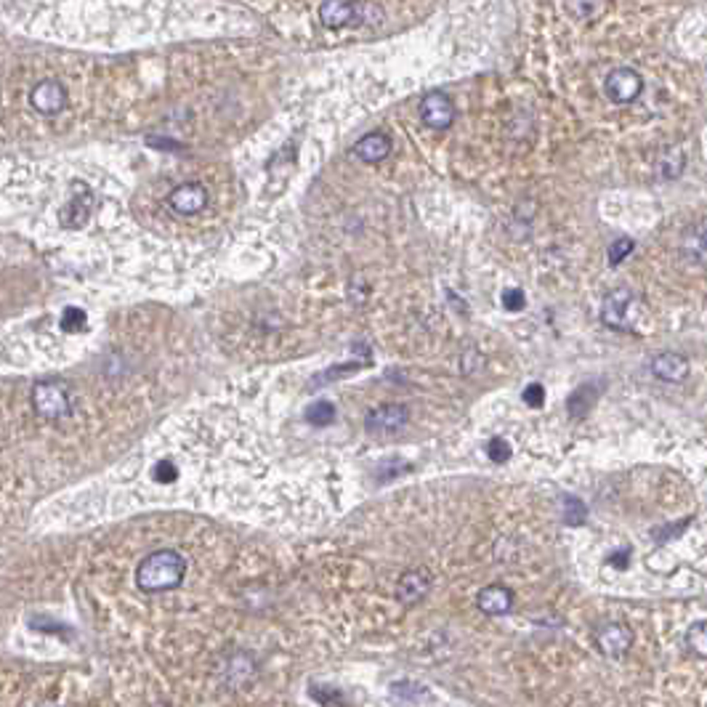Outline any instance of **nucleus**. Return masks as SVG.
Instances as JSON below:
<instances>
[{
    "label": "nucleus",
    "instance_id": "f257e3e1",
    "mask_svg": "<svg viewBox=\"0 0 707 707\" xmlns=\"http://www.w3.org/2000/svg\"><path fill=\"white\" fill-rule=\"evenodd\" d=\"M187 562L179 551H154L136 569V585L144 593H163L181 585Z\"/></svg>",
    "mask_w": 707,
    "mask_h": 707
},
{
    "label": "nucleus",
    "instance_id": "f03ea898",
    "mask_svg": "<svg viewBox=\"0 0 707 707\" xmlns=\"http://www.w3.org/2000/svg\"><path fill=\"white\" fill-rule=\"evenodd\" d=\"M33 405L38 410V415L43 421H64L72 410V402H70V391L64 383H56V380H46V383H38L33 388Z\"/></svg>",
    "mask_w": 707,
    "mask_h": 707
},
{
    "label": "nucleus",
    "instance_id": "7ed1b4c3",
    "mask_svg": "<svg viewBox=\"0 0 707 707\" xmlns=\"http://www.w3.org/2000/svg\"><path fill=\"white\" fill-rule=\"evenodd\" d=\"M644 80L636 70L630 67H617L609 72V78L604 80V91L612 98L614 104H630L636 96L641 94Z\"/></svg>",
    "mask_w": 707,
    "mask_h": 707
},
{
    "label": "nucleus",
    "instance_id": "20e7f679",
    "mask_svg": "<svg viewBox=\"0 0 707 707\" xmlns=\"http://www.w3.org/2000/svg\"><path fill=\"white\" fill-rule=\"evenodd\" d=\"M421 120H423L428 128H436V131L450 128L452 120H455L452 98L447 94H442V91L425 94L423 101H421Z\"/></svg>",
    "mask_w": 707,
    "mask_h": 707
},
{
    "label": "nucleus",
    "instance_id": "39448f33",
    "mask_svg": "<svg viewBox=\"0 0 707 707\" xmlns=\"http://www.w3.org/2000/svg\"><path fill=\"white\" fill-rule=\"evenodd\" d=\"M410 421V413L405 405H383V407H376L367 413L365 418V425L370 433L376 436H386V433H396L399 428H405Z\"/></svg>",
    "mask_w": 707,
    "mask_h": 707
},
{
    "label": "nucleus",
    "instance_id": "423d86ee",
    "mask_svg": "<svg viewBox=\"0 0 707 707\" xmlns=\"http://www.w3.org/2000/svg\"><path fill=\"white\" fill-rule=\"evenodd\" d=\"M365 3H340V0H330L320 5V16L325 27H349V24H362L365 22Z\"/></svg>",
    "mask_w": 707,
    "mask_h": 707
},
{
    "label": "nucleus",
    "instance_id": "0eeeda50",
    "mask_svg": "<svg viewBox=\"0 0 707 707\" xmlns=\"http://www.w3.org/2000/svg\"><path fill=\"white\" fill-rule=\"evenodd\" d=\"M596 641H599V649H601L607 657L619 660V657L630 649V644H633V630H630L625 622H607V625L599 630Z\"/></svg>",
    "mask_w": 707,
    "mask_h": 707
},
{
    "label": "nucleus",
    "instance_id": "6e6552de",
    "mask_svg": "<svg viewBox=\"0 0 707 707\" xmlns=\"http://www.w3.org/2000/svg\"><path fill=\"white\" fill-rule=\"evenodd\" d=\"M168 205L181 216H194L208 205V189L197 184V181L181 184L168 194Z\"/></svg>",
    "mask_w": 707,
    "mask_h": 707
},
{
    "label": "nucleus",
    "instance_id": "1a4fd4ad",
    "mask_svg": "<svg viewBox=\"0 0 707 707\" xmlns=\"http://www.w3.org/2000/svg\"><path fill=\"white\" fill-rule=\"evenodd\" d=\"M30 104L41 115H59L67 104V91L59 80H43L30 91Z\"/></svg>",
    "mask_w": 707,
    "mask_h": 707
},
{
    "label": "nucleus",
    "instance_id": "9d476101",
    "mask_svg": "<svg viewBox=\"0 0 707 707\" xmlns=\"http://www.w3.org/2000/svg\"><path fill=\"white\" fill-rule=\"evenodd\" d=\"M91 208H94V194L88 187H78L72 191V200L64 205V213H61V224L67 229H80L86 227L88 216H91Z\"/></svg>",
    "mask_w": 707,
    "mask_h": 707
},
{
    "label": "nucleus",
    "instance_id": "9b49d317",
    "mask_svg": "<svg viewBox=\"0 0 707 707\" xmlns=\"http://www.w3.org/2000/svg\"><path fill=\"white\" fill-rule=\"evenodd\" d=\"M431 591V572L428 569H410L402 574L399 585H396V596L402 604H418L425 599V593Z\"/></svg>",
    "mask_w": 707,
    "mask_h": 707
},
{
    "label": "nucleus",
    "instance_id": "f8f14e48",
    "mask_svg": "<svg viewBox=\"0 0 707 707\" xmlns=\"http://www.w3.org/2000/svg\"><path fill=\"white\" fill-rule=\"evenodd\" d=\"M476 607L484 614H489V617L511 612V607H514V593H511L506 585H489V588H484V591L476 596Z\"/></svg>",
    "mask_w": 707,
    "mask_h": 707
},
{
    "label": "nucleus",
    "instance_id": "ddd939ff",
    "mask_svg": "<svg viewBox=\"0 0 707 707\" xmlns=\"http://www.w3.org/2000/svg\"><path fill=\"white\" fill-rule=\"evenodd\" d=\"M652 373L660 377V380H667V383H681L684 377L689 376V362L681 357V354H660L655 357L652 362Z\"/></svg>",
    "mask_w": 707,
    "mask_h": 707
},
{
    "label": "nucleus",
    "instance_id": "4468645a",
    "mask_svg": "<svg viewBox=\"0 0 707 707\" xmlns=\"http://www.w3.org/2000/svg\"><path fill=\"white\" fill-rule=\"evenodd\" d=\"M391 152V139L386 134H370L354 144V154L365 163H380Z\"/></svg>",
    "mask_w": 707,
    "mask_h": 707
},
{
    "label": "nucleus",
    "instance_id": "2eb2a0df",
    "mask_svg": "<svg viewBox=\"0 0 707 707\" xmlns=\"http://www.w3.org/2000/svg\"><path fill=\"white\" fill-rule=\"evenodd\" d=\"M630 301V293L628 290H614L612 295L604 301V322L609 328H625V306Z\"/></svg>",
    "mask_w": 707,
    "mask_h": 707
},
{
    "label": "nucleus",
    "instance_id": "dca6fc26",
    "mask_svg": "<svg viewBox=\"0 0 707 707\" xmlns=\"http://www.w3.org/2000/svg\"><path fill=\"white\" fill-rule=\"evenodd\" d=\"M306 421L312 425H317V428L330 425L335 421V405L332 402H312L306 407Z\"/></svg>",
    "mask_w": 707,
    "mask_h": 707
},
{
    "label": "nucleus",
    "instance_id": "f3484780",
    "mask_svg": "<svg viewBox=\"0 0 707 707\" xmlns=\"http://www.w3.org/2000/svg\"><path fill=\"white\" fill-rule=\"evenodd\" d=\"M686 641H689V647L697 652V657H707V625L705 622H694L692 628H689V633H686Z\"/></svg>",
    "mask_w": 707,
    "mask_h": 707
},
{
    "label": "nucleus",
    "instance_id": "a211bd4d",
    "mask_svg": "<svg viewBox=\"0 0 707 707\" xmlns=\"http://www.w3.org/2000/svg\"><path fill=\"white\" fill-rule=\"evenodd\" d=\"M564 521L569 526H577L585 521V506L577 498H564Z\"/></svg>",
    "mask_w": 707,
    "mask_h": 707
},
{
    "label": "nucleus",
    "instance_id": "6ab92c4d",
    "mask_svg": "<svg viewBox=\"0 0 707 707\" xmlns=\"http://www.w3.org/2000/svg\"><path fill=\"white\" fill-rule=\"evenodd\" d=\"M487 452H489V460H492V463H508V460H511V444H508L506 439H492L489 447H487Z\"/></svg>",
    "mask_w": 707,
    "mask_h": 707
},
{
    "label": "nucleus",
    "instance_id": "aec40b11",
    "mask_svg": "<svg viewBox=\"0 0 707 707\" xmlns=\"http://www.w3.org/2000/svg\"><path fill=\"white\" fill-rule=\"evenodd\" d=\"M630 250H633V239H630V237H619L612 247H609V264L617 266L619 261H625V258L630 256Z\"/></svg>",
    "mask_w": 707,
    "mask_h": 707
},
{
    "label": "nucleus",
    "instance_id": "412c9836",
    "mask_svg": "<svg viewBox=\"0 0 707 707\" xmlns=\"http://www.w3.org/2000/svg\"><path fill=\"white\" fill-rule=\"evenodd\" d=\"M543 399H545V388H543L540 383H529V386L524 388V402H526L529 407H540Z\"/></svg>",
    "mask_w": 707,
    "mask_h": 707
},
{
    "label": "nucleus",
    "instance_id": "4be33fe9",
    "mask_svg": "<svg viewBox=\"0 0 707 707\" xmlns=\"http://www.w3.org/2000/svg\"><path fill=\"white\" fill-rule=\"evenodd\" d=\"M607 5L604 3H569V11H577L580 16H591L593 19V14H601Z\"/></svg>",
    "mask_w": 707,
    "mask_h": 707
},
{
    "label": "nucleus",
    "instance_id": "5701e85b",
    "mask_svg": "<svg viewBox=\"0 0 707 707\" xmlns=\"http://www.w3.org/2000/svg\"><path fill=\"white\" fill-rule=\"evenodd\" d=\"M80 325H86V314H83L80 309H70L67 317H64V322H61V328H64V330H78Z\"/></svg>",
    "mask_w": 707,
    "mask_h": 707
},
{
    "label": "nucleus",
    "instance_id": "b1692460",
    "mask_svg": "<svg viewBox=\"0 0 707 707\" xmlns=\"http://www.w3.org/2000/svg\"><path fill=\"white\" fill-rule=\"evenodd\" d=\"M503 306H506L508 312H519V309H524V293H521V290H506V295H503Z\"/></svg>",
    "mask_w": 707,
    "mask_h": 707
},
{
    "label": "nucleus",
    "instance_id": "393cba45",
    "mask_svg": "<svg viewBox=\"0 0 707 707\" xmlns=\"http://www.w3.org/2000/svg\"><path fill=\"white\" fill-rule=\"evenodd\" d=\"M154 479L168 484V481H173V479H176V469H173L171 463H160V466L154 469Z\"/></svg>",
    "mask_w": 707,
    "mask_h": 707
},
{
    "label": "nucleus",
    "instance_id": "a878e982",
    "mask_svg": "<svg viewBox=\"0 0 707 707\" xmlns=\"http://www.w3.org/2000/svg\"><path fill=\"white\" fill-rule=\"evenodd\" d=\"M609 562H612V564H617V566H625V564H628V554H614Z\"/></svg>",
    "mask_w": 707,
    "mask_h": 707
},
{
    "label": "nucleus",
    "instance_id": "bb28decb",
    "mask_svg": "<svg viewBox=\"0 0 707 707\" xmlns=\"http://www.w3.org/2000/svg\"><path fill=\"white\" fill-rule=\"evenodd\" d=\"M41 707H56V705H51V702H46V705H41Z\"/></svg>",
    "mask_w": 707,
    "mask_h": 707
}]
</instances>
